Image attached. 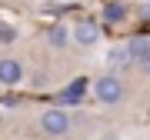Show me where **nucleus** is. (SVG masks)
Returning a JSON list of instances; mask_svg holds the SVG:
<instances>
[{
	"label": "nucleus",
	"mask_w": 150,
	"mask_h": 140,
	"mask_svg": "<svg viewBox=\"0 0 150 140\" xmlns=\"http://www.w3.org/2000/svg\"><path fill=\"white\" fill-rule=\"evenodd\" d=\"M37 127H40V134L47 140H60V137H67L70 130H74V120H70V113L64 107H47L40 113Z\"/></svg>",
	"instance_id": "nucleus-1"
},
{
	"label": "nucleus",
	"mask_w": 150,
	"mask_h": 140,
	"mask_svg": "<svg viewBox=\"0 0 150 140\" xmlns=\"http://www.w3.org/2000/svg\"><path fill=\"white\" fill-rule=\"evenodd\" d=\"M123 93H127V87H123V80L117 74H103L93 80V97L103 103V107H117V103L123 100Z\"/></svg>",
	"instance_id": "nucleus-2"
},
{
	"label": "nucleus",
	"mask_w": 150,
	"mask_h": 140,
	"mask_svg": "<svg viewBox=\"0 0 150 140\" xmlns=\"http://www.w3.org/2000/svg\"><path fill=\"white\" fill-rule=\"evenodd\" d=\"M70 33H74V43L77 47H93L97 40H100V23L97 20H77L74 27H70Z\"/></svg>",
	"instance_id": "nucleus-3"
},
{
	"label": "nucleus",
	"mask_w": 150,
	"mask_h": 140,
	"mask_svg": "<svg viewBox=\"0 0 150 140\" xmlns=\"http://www.w3.org/2000/svg\"><path fill=\"white\" fill-rule=\"evenodd\" d=\"M23 64L17 57H0V83L4 87H17V83H23Z\"/></svg>",
	"instance_id": "nucleus-4"
},
{
	"label": "nucleus",
	"mask_w": 150,
	"mask_h": 140,
	"mask_svg": "<svg viewBox=\"0 0 150 140\" xmlns=\"http://www.w3.org/2000/svg\"><path fill=\"white\" fill-rule=\"evenodd\" d=\"M130 54V60H134V64H144V67H150V40H130L127 47H123Z\"/></svg>",
	"instance_id": "nucleus-5"
},
{
	"label": "nucleus",
	"mask_w": 150,
	"mask_h": 140,
	"mask_svg": "<svg viewBox=\"0 0 150 140\" xmlns=\"http://www.w3.org/2000/svg\"><path fill=\"white\" fill-rule=\"evenodd\" d=\"M70 40H74V33H70V30L64 27V23H54V27L47 30V43H50L54 50H64Z\"/></svg>",
	"instance_id": "nucleus-6"
},
{
	"label": "nucleus",
	"mask_w": 150,
	"mask_h": 140,
	"mask_svg": "<svg viewBox=\"0 0 150 140\" xmlns=\"http://www.w3.org/2000/svg\"><path fill=\"white\" fill-rule=\"evenodd\" d=\"M123 17H127V7L123 4H107L103 7V23H120Z\"/></svg>",
	"instance_id": "nucleus-7"
},
{
	"label": "nucleus",
	"mask_w": 150,
	"mask_h": 140,
	"mask_svg": "<svg viewBox=\"0 0 150 140\" xmlns=\"http://www.w3.org/2000/svg\"><path fill=\"white\" fill-rule=\"evenodd\" d=\"M80 97H83V80H77L60 93V103H80Z\"/></svg>",
	"instance_id": "nucleus-8"
},
{
	"label": "nucleus",
	"mask_w": 150,
	"mask_h": 140,
	"mask_svg": "<svg viewBox=\"0 0 150 140\" xmlns=\"http://www.w3.org/2000/svg\"><path fill=\"white\" fill-rule=\"evenodd\" d=\"M0 130H4V113H0Z\"/></svg>",
	"instance_id": "nucleus-9"
}]
</instances>
